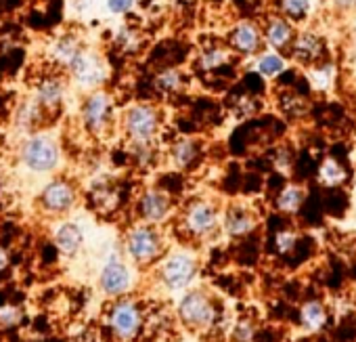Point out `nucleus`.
<instances>
[{
    "label": "nucleus",
    "instance_id": "nucleus-3",
    "mask_svg": "<svg viewBox=\"0 0 356 342\" xmlns=\"http://www.w3.org/2000/svg\"><path fill=\"white\" fill-rule=\"evenodd\" d=\"M176 319L191 332H210L218 323V304L204 288H189L176 302Z\"/></svg>",
    "mask_w": 356,
    "mask_h": 342
},
{
    "label": "nucleus",
    "instance_id": "nucleus-28",
    "mask_svg": "<svg viewBox=\"0 0 356 342\" xmlns=\"http://www.w3.org/2000/svg\"><path fill=\"white\" fill-rule=\"evenodd\" d=\"M310 9V0H279V15H283L289 22H304Z\"/></svg>",
    "mask_w": 356,
    "mask_h": 342
},
{
    "label": "nucleus",
    "instance_id": "nucleus-15",
    "mask_svg": "<svg viewBox=\"0 0 356 342\" xmlns=\"http://www.w3.org/2000/svg\"><path fill=\"white\" fill-rule=\"evenodd\" d=\"M262 32H264L266 47H270L275 53H285V51L289 53L298 36L293 24L279 13L266 17V22L262 24Z\"/></svg>",
    "mask_w": 356,
    "mask_h": 342
},
{
    "label": "nucleus",
    "instance_id": "nucleus-4",
    "mask_svg": "<svg viewBox=\"0 0 356 342\" xmlns=\"http://www.w3.org/2000/svg\"><path fill=\"white\" fill-rule=\"evenodd\" d=\"M165 254L163 235L157 225L136 223L124 235V256L134 267H151Z\"/></svg>",
    "mask_w": 356,
    "mask_h": 342
},
{
    "label": "nucleus",
    "instance_id": "nucleus-26",
    "mask_svg": "<svg viewBox=\"0 0 356 342\" xmlns=\"http://www.w3.org/2000/svg\"><path fill=\"white\" fill-rule=\"evenodd\" d=\"M185 84V78L183 74L178 72L176 68H163L161 72H157V76L153 78V86L163 93V95H174L183 88Z\"/></svg>",
    "mask_w": 356,
    "mask_h": 342
},
{
    "label": "nucleus",
    "instance_id": "nucleus-2",
    "mask_svg": "<svg viewBox=\"0 0 356 342\" xmlns=\"http://www.w3.org/2000/svg\"><path fill=\"white\" fill-rule=\"evenodd\" d=\"M19 164L32 175H53L61 166L63 153L59 141L44 130L30 132L22 139L17 147Z\"/></svg>",
    "mask_w": 356,
    "mask_h": 342
},
{
    "label": "nucleus",
    "instance_id": "nucleus-25",
    "mask_svg": "<svg viewBox=\"0 0 356 342\" xmlns=\"http://www.w3.org/2000/svg\"><path fill=\"white\" fill-rule=\"evenodd\" d=\"M300 323L302 327H306L308 332H321L325 329L327 321H329V311L321 300H306L300 306Z\"/></svg>",
    "mask_w": 356,
    "mask_h": 342
},
{
    "label": "nucleus",
    "instance_id": "nucleus-22",
    "mask_svg": "<svg viewBox=\"0 0 356 342\" xmlns=\"http://www.w3.org/2000/svg\"><path fill=\"white\" fill-rule=\"evenodd\" d=\"M233 51L229 49V45H210L206 47L200 57H197V65L206 72V74H212V72H218L222 68H227L233 59Z\"/></svg>",
    "mask_w": 356,
    "mask_h": 342
},
{
    "label": "nucleus",
    "instance_id": "nucleus-29",
    "mask_svg": "<svg viewBox=\"0 0 356 342\" xmlns=\"http://www.w3.org/2000/svg\"><path fill=\"white\" fill-rule=\"evenodd\" d=\"M310 84L318 91H325L331 82H333V68L331 63H318L314 68H310Z\"/></svg>",
    "mask_w": 356,
    "mask_h": 342
},
{
    "label": "nucleus",
    "instance_id": "nucleus-17",
    "mask_svg": "<svg viewBox=\"0 0 356 342\" xmlns=\"http://www.w3.org/2000/svg\"><path fill=\"white\" fill-rule=\"evenodd\" d=\"M291 59L298 61L300 65L306 68H314L318 63H323V55H325V42L321 36L312 34V32H304L296 36V42L289 51Z\"/></svg>",
    "mask_w": 356,
    "mask_h": 342
},
{
    "label": "nucleus",
    "instance_id": "nucleus-1",
    "mask_svg": "<svg viewBox=\"0 0 356 342\" xmlns=\"http://www.w3.org/2000/svg\"><path fill=\"white\" fill-rule=\"evenodd\" d=\"M200 273V258L191 248L168 250L155 269V279L159 288L168 294L187 292Z\"/></svg>",
    "mask_w": 356,
    "mask_h": 342
},
{
    "label": "nucleus",
    "instance_id": "nucleus-10",
    "mask_svg": "<svg viewBox=\"0 0 356 342\" xmlns=\"http://www.w3.org/2000/svg\"><path fill=\"white\" fill-rule=\"evenodd\" d=\"M80 120L86 132L95 137H103L113 120V99L107 91L99 88L86 93L80 105Z\"/></svg>",
    "mask_w": 356,
    "mask_h": 342
},
{
    "label": "nucleus",
    "instance_id": "nucleus-18",
    "mask_svg": "<svg viewBox=\"0 0 356 342\" xmlns=\"http://www.w3.org/2000/svg\"><path fill=\"white\" fill-rule=\"evenodd\" d=\"M53 244L59 254L72 258L84 246V229L74 221H59L53 229Z\"/></svg>",
    "mask_w": 356,
    "mask_h": 342
},
{
    "label": "nucleus",
    "instance_id": "nucleus-5",
    "mask_svg": "<svg viewBox=\"0 0 356 342\" xmlns=\"http://www.w3.org/2000/svg\"><path fill=\"white\" fill-rule=\"evenodd\" d=\"M161 128V114L153 103L140 101L122 114V130L130 145H151Z\"/></svg>",
    "mask_w": 356,
    "mask_h": 342
},
{
    "label": "nucleus",
    "instance_id": "nucleus-6",
    "mask_svg": "<svg viewBox=\"0 0 356 342\" xmlns=\"http://www.w3.org/2000/svg\"><path fill=\"white\" fill-rule=\"evenodd\" d=\"M145 321L143 306L128 296L113 300L107 311V327L118 342H134L143 334Z\"/></svg>",
    "mask_w": 356,
    "mask_h": 342
},
{
    "label": "nucleus",
    "instance_id": "nucleus-24",
    "mask_svg": "<svg viewBox=\"0 0 356 342\" xmlns=\"http://www.w3.org/2000/svg\"><path fill=\"white\" fill-rule=\"evenodd\" d=\"M44 118H47V116H44V111L40 109V105L36 103L34 97L22 101L19 107H17V111H15V124H17V128H22L26 134L36 132V128L44 122Z\"/></svg>",
    "mask_w": 356,
    "mask_h": 342
},
{
    "label": "nucleus",
    "instance_id": "nucleus-20",
    "mask_svg": "<svg viewBox=\"0 0 356 342\" xmlns=\"http://www.w3.org/2000/svg\"><path fill=\"white\" fill-rule=\"evenodd\" d=\"M84 49L82 40L76 34H63L59 38L53 40L51 45V59L61 65L63 70H67L72 65V61L80 55V51Z\"/></svg>",
    "mask_w": 356,
    "mask_h": 342
},
{
    "label": "nucleus",
    "instance_id": "nucleus-30",
    "mask_svg": "<svg viewBox=\"0 0 356 342\" xmlns=\"http://www.w3.org/2000/svg\"><path fill=\"white\" fill-rule=\"evenodd\" d=\"M24 319V313L17 304L13 302H5L0 306V327L5 329H11V327H17Z\"/></svg>",
    "mask_w": 356,
    "mask_h": 342
},
{
    "label": "nucleus",
    "instance_id": "nucleus-11",
    "mask_svg": "<svg viewBox=\"0 0 356 342\" xmlns=\"http://www.w3.org/2000/svg\"><path fill=\"white\" fill-rule=\"evenodd\" d=\"M38 210L49 217H63L78 204V189L67 179H51L38 194Z\"/></svg>",
    "mask_w": 356,
    "mask_h": 342
},
{
    "label": "nucleus",
    "instance_id": "nucleus-21",
    "mask_svg": "<svg viewBox=\"0 0 356 342\" xmlns=\"http://www.w3.org/2000/svg\"><path fill=\"white\" fill-rule=\"evenodd\" d=\"M304 204H306V189L298 183L283 185L275 196V208L285 217L298 215Z\"/></svg>",
    "mask_w": 356,
    "mask_h": 342
},
{
    "label": "nucleus",
    "instance_id": "nucleus-8",
    "mask_svg": "<svg viewBox=\"0 0 356 342\" xmlns=\"http://www.w3.org/2000/svg\"><path fill=\"white\" fill-rule=\"evenodd\" d=\"M72 78V82L82 88L84 93H92L103 88V84L109 78L107 61L92 49H82L80 55L72 61V65L65 70Z\"/></svg>",
    "mask_w": 356,
    "mask_h": 342
},
{
    "label": "nucleus",
    "instance_id": "nucleus-33",
    "mask_svg": "<svg viewBox=\"0 0 356 342\" xmlns=\"http://www.w3.org/2000/svg\"><path fill=\"white\" fill-rule=\"evenodd\" d=\"M105 5H107V11L111 15H126V13L132 11L134 0H107Z\"/></svg>",
    "mask_w": 356,
    "mask_h": 342
},
{
    "label": "nucleus",
    "instance_id": "nucleus-31",
    "mask_svg": "<svg viewBox=\"0 0 356 342\" xmlns=\"http://www.w3.org/2000/svg\"><path fill=\"white\" fill-rule=\"evenodd\" d=\"M254 340H256V325L248 317L239 319L231 329V342H254Z\"/></svg>",
    "mask_w": 356,
    "mask_h": 342
},
{
    "label": "nucleus",
    "instance_id": "nucleus-13",
    "mask_svg": "<svg viewBox=\"0 0 356 342\" xmlns=\"http://www.w3.org/2000/svg\"><path fill=\"white\" fill-rule=\"evenodd\" d=\"M227 45H229V49H231L235 55H243V57L258 55V53L266 47L262 26L256 24V22H239V24L233 26V30L229 32Z\"/></svg>",
    "mask_w": 356,
    "mask_h": 342
},
{
    "label": "nucleus",
    "instance_id": "nucleus-36",
    "mask_svg": "<svg viewBox=\"0 0 356 342\" xmlns=\"http://www.w3.org/2000/svg\"><path fill=\"white\" fill-rule=\"evenodd\" d=\"M172 5H176L178 9H189L195 5V0H172Z\"/></svg>",
    "mask_w": 356,
    "mask_h": 342
},
{
    "label": "nucleus",
    "instance_id": "nucleus-35",
    "mask_svg": "<svg viewBox=\"0 0 356 342\" xmlns=\"http://www.w3.org/2000/svg\"><path fill=\"white\" fill-rule=\"evenodd\" d=\"M9 265H11V256H9L7 248L0 246V273L7 271V269H9Z\"/></svg>",
    "mask_w": 356,
    "mask_h": 342
},
{
    "label": "nucleus",
    "instance_id": "nucleus-14",
    "mask_svg": "<svg viewBox=\"0 0 356 342\" xmlns=\"http://www.w3.org/2000/svg\"><path fill=\"white\" fill-rule=\"evenodd\" d=\"M67 95V80L63 76H44L34 86V99L44 111V116H53L63 107Z\"/></svg>",
    "mask_w": 356,
    "mask_h": 342
},
{
    "label": "nucleus",
    "instance_id": "nucleus-19",
    "mask_svg": "<svg viewBox=\"0 0 356 342\" xmlns=\"http://www.w3.org/2000/svg\"><path fill=\"white\" fill-rule=\"evenodd\" d=\"M170 157L174 162L176 168H181V170H189L193 168L200 157H202V147L195 139L191 137H183V139H178L172 143L170 147Z\"/></svg>",
    "mask_w": 356,
    "mask_h": 342
},
{
    "label": "nucleus",
    "instance_id": "nucleus-9",
    "mask_svg": "<svg viewBox=\"0 0 356 342\" xmlns=\"http://www.w3.org/2000/svg\"><path fill=\"white\" fill-rule=\"evenodd\" d=\"M99 290L107 296V298H124L132 292L134 288V271H132V263L122 256V254H109L99 271Z\"/></svg>",
    "mask_w": 356,
    "mask_h": 342
},
{
    "label": "nucleus",
    "instance_id": "nucleus-32",
    "mask_svg": "<svg viewBox=\"0 0 356 342\" xmlns=\"http://www.w3.org/2000/svg\"><path fill=\"white\" fill-rule=\"evenodd\" d=\"M298 246V235L291 231V229H283V231H277L275 235V248L279 254H289L293 252Z\"/></svg>",
    "mask_w": 356,
    "mask_h": 342
},
{
    "label": "nucleus",
    "instance_id": "nucleus-16",
    "mask_svg": "<svg viewBox=\"0 0 356 342\" xmlns=\"http://www.w3.org/2000/svg\"><path fill=\"white\" fill-rule=\"evenodd\" d=\"M258 215L248 206H229L222 219V229L233 240H245L258 229Z\"/></svg>",
    "mask_w": 356,
    "mask_h": 342
},
{
    "label": "nucleus",
    "instance_id": "nucleus-23",
    "mask_svg": "<svg viewBox=\"0 0 356 342\" xmlns=\"http://www.w3.org/2000/svg\"><path fill=\"white\" fill-rule=\"evenodd\" d=\"M316 179L321 185L329 187V189H337L341 187L346 181H348V170L346 166L335 160V157H325L321 164H318V170H316Z\"/></svg>",
    "mask_w": 356,
    "mask_h": 342
},
{
    "label": "nucleus",
    "instance_id": "nucleus-7",
    "mask_svg": "<svg viewBox=\"0 0 356 342\" xmlns=\"http://www.w3.org/2000/svg\"><path fill=\"white\" fill-rule=\"evenodd\" d=\"M181 225H183V231L191 240H197V242L210 240L220 229L218 206L208 198H197L185 206L181 215Z\"/></svg>",
    "mask_w": 356,
    "mask_h": 342
},
{
    "label": "nucleus",
    "instance_id": "nucleus-27",
    "mask_svg": "<svg viewBox=\"0 0 356 342\" xmlns=\"http://www.w3.org/2000/svg\"><path fill=\"white\" fill-rule=\"evenodd\" d=\"M285 72V59L281 53L268 51L258 57V74L262 78H277Z\"/></svg>",
    "mask_w": 356,
    "mask_h": 342
},
{
    "label": "nucleus",
    "instance_id": "nucleus-12",
    "mask_svg": "<svg viewBox=\"0 0 356 342\" xmlns=\"http://www.w3.org/2000/svg\"><path fill=\"white\" fill-rule=\"evenodd\" d=\"M172 208H174L172 194L159 187L145 189L136 200L138 223H147V225H161L172 215Z\"/></svg>",
    "mask_w": 356,
    "mask_h": 342
},
{
    "label": "nucleus",
    "instance_id": "nucleus-34",
    "mask_svg": "<svg viewBox=\"0 0 356 342\" xmlns=\"http://www.w3.org/2000/svg\"><path fill=\"white\" fill-rule=\"evenodd\" d=\"M329 5L339 13H348L356 9V0H329Z\"/></svg>",
    "mask_w": 356,
    "mask_h": 342
}]
</instances>
